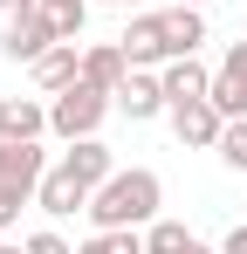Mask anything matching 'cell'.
<instances>
[{"label":"cell","mask_w":247,"mask_h":254,"mask_svg":"<svg viewBox=\"0 0 247 254\" xmlns=\"http://www.w3.org/2000/svg\"><path fill=\"white\" fill-rule=\"evenodd\" d=\"M158 83H165L172 103H199V96H213V69H206L199 55H172L158 69Z\"/></svg>","instance_id":"obj_10"},{"label":"cell","mask_w":247,"mask_h":254,"mask_svg":"<svg viewBox=\"0 0 247 254\" xmlns=\"http://www.w3.org/2000/svg\"><path fill=\"white\" fill-rule=\"evenodd\" d=\"M28 254H76V248H69L55 227H41V234H28Z\"/></svg>","instance_id":"obj_20"},{"label":"cell","mask_w":247,"mask_h":254,"mask_svg":"<svg viewBox=\"0 0 247 254\" xmlns=\"http://www.w3.org/2000/svg\"><path fill=\"white\" fill-rule=\"evenodd\" d=\"M165 206V179L151 165H117L96 192H89V227H151Z\"/></svg>","instance_id":"obj_1"},{"label":"cell","mask_w":247,"mask_h":254,"mask_svg":"<svg viewBox=\"0 0 247 254\" xmlns=\"http://www.w3.org/2000/svg\"><path fill=\"white\" fill-rule=\"evenodd\" d=\"M28 76H35V89H41V96H55V89L82 83V48H76V42H55V48L35 62V69H28Z\"/></svg>","instance_id":"obj_12"},{"label":"cell","mask_w":247,"mask_h":254,"mask_svg":"<svg viewBox=\"0 0 247 254\" xmlns=\"http://www.w3.org/2000/svg\"><path fill=\"white\" fill-rule=\"evenodd\" d=\"M41 172H48V151H41V137H28V144L0 137V234H14L21 206H35Z\"/></svg>","instance_id":"obj_2"},{"label":"cell","mask_w":247,"mask_h":254,"mask_svg":"<svg viewBox=\"0 0 247 254\" xmlns=\"http://www.w3.org/2000/svg\"><path fill=\"white\" fill-rule=\"evenodd\" d=\"M96 7H124V14H137V0H96Z\"/></svg>","instance_id":"obj_23"},{"label":"cell","mask_w":247,"mask_h":254,"mask_svg":"<svg viewBox=\"0 0 247 254\" xmlns=\"http://www.w3.org/2000/svg\"><path fill=\"white\" fill-rule=\"evenodd\" d=\"M185 254H220V248H206V241H192V248H185Z\"/></svg>","instance_id":"obj_25"},{"label":"cell","mask_w":247,"mask_h":254,"mask_svg":"<svg viewBox=\"0 0 247 254\" xmlns=\"http://www.w3.org/2000/svg\"><path fill=\"white\" fill-rule=\"evenodd\" d=\"M165 117H172V137H179V144H192V151H213V144H220V130H227V117H220V103H213V96H199V103H172Z\"/></svg>","instance_id":"obj_6"},{"label":"cell","mask_w":247,"mask_h":254,"mask_svg":"<svg viewBox=\"0 0 247 254\" xmlns=\"http://www.w3.org/2000/svg\"><path fill=\"white\" fill-rule=\"evenodd\" d=\"M179 7H213V0H179Z\"/></svg>","instance_id":"obj_26"},{"label":"cell","mask_w":247,"mask_h":254,"mask_svg":"<svg viewBox=\"0 0 247 254\" xmlns=\"http://www.w3.org/2000/svg\"><path fill=\"white\" fill-rule=\"evenodd\" d=\"M82 83H96V89H110V96H117V89L130 83V55H124V42L82 48Z\"/></svg>","instance_id":"obj_11"},{"label":"cell","mask_w":247,"mask_h":254,"mask_svg":"<svg viewBox=\"0 0 247 254\" xmlns=\"http://www.w3.org/2000/svg\"><path fill=\"white\" fill-rule=\"evenodd\" d=\"M165 35H172V55H199V42H206V7H165Z\"/></svg>","instance_id":"obj_15"},{"label":"cell","mask_w":247,"mask_h":254,"mask_svg":"<svg viewBox=\"0 0 247 254\" xmlns=\"http://www.w3.org/2000/svg\"><path fill=\"white\" fill-rule=\"evenodd\" d=\"M41 14L62 28V42H82V21H89V0H41Z\"/></svg>","instance_id":"obj_18"},{"label":"cell","mask_w":247,"mask_h":254,"mask_svg":"<svg viewBox=\"0 0 247 254\" xmlns=\"http://www.w3.org/2000/svg\"><path fill=\"white\" fill-rule=\"evenodd\" d=\"M28 7H41V0H0V21H14V14H28Z\"/></svg>","instance_id":"obj_22"},{"label":"cell","mask_w":247,"mask_h":254,"mask_svg":"<svg viewBox=\"0 0 247 254\" xmlns=\"http://www.w3.org/2000/svg\"><path fill=\"white\" fill-rule=\"evenodd\" d=\"M220 165L227 172H247V117H227V130H220Z\"/></svg>","instance_id":"obj_19"},{"label":"cell","mask_w":247,"mask_h":254,"mask_svg":"<svg viewBox=\"0 0 247 254\" xmlns=\"http://www.w3.org/2000/svg\"><path fill=\"white\" fill-rule=\"evenodd\" d=\"M192 248V227H185V220H151V227H144V254H185Z\"/></svg>","instance_id":"obj_16"},{"label":"cell","mask_w":247,"mask_h":254,"mask_svg":"<svg viewBox=\"0 0 247 254\" xmlns=\"http://www.w3.org/2000/svg\"><path fill=\"white\" fill-rule=\"evenodd\" d=\"M110 110H117V96H110V89L69 83V89H55V96H48V130H55L62 144H76V137H96Z\"/></svg>","instance_id":"obj_3"},{"label":"cell","mask_w":247,"mask_h":254,"mask_svg":"<svg viewBox=\"0 0 247 254\" xmlns=\"http://www.w3.org/2000/svg\"><path fill=\"white\" fill-rule=\"evenodd\" d=\"M117 42H124V55H130V69H165V62H172V35H165V14H130Z\"/></svg>","instance_id":"obj_5"},{"label":"cell","mask_w":247,"mask_h":254,"mask_svg":"<svg viewBox=\"0 0 247 254\" xmlns=\"http://www.w3.org/2000/svg\"><path fill=\"white\" fill-rule=\"evenodd\" d=\"M62 165H69V172L82 179V186L96 192V186H103V179L117 172V158H110V144H103V137H76V144L62 151Z\"/></svg>","instance_id":"obj_14"},{"label":"cell","mask_w":247,"mask_h":254,"mask_svg":"<svg viewBox=\"0 0 247 254\" xmlns=\"http://www.w3.org/2000/svg\"><path fill=\"white\" fill-rule=\"evenodd\" d=\"M35 206L48 213V220H69V213H89V186H82L69 165H48L41 172V192H35Z\"/></svg>","instance_id":"obj_7"},{"label":"cell","mask_w":247,"mask_h":254,"mask_svg":"<svg viewBox=\"0 0 247 254\" xmlns=\"http://www.w3.org/2000/svg\"><path fill=\"white\" fill-rule=\"evenodd\" d=\"M0 254H28V241H21V248H14V241H0Z\"/></svg>","instance_id":"obj_24"},{"label":"cell","mask_w":247,"mask_h":254,"mask_svg":"<svg viewBox=\"0 0 247 254\" xmlns=\"http://www.w3.org/2000/svg\"><path fill=\"white\" fill-rule=\"evenodd\" d=\"M220 254H247V227H234V234L220 241Z\"/></svg>","instance_id":"obj_21"},{"label":"cell","mask_w":247,"mask_h":254,"mask_svg":"<svg viewBox=\"0 0 247 254\" xmlns=\"http://www.w3.org/2000/svg\"><path fill=\"white\" fill-rule=\"evenodd\" d=\"M76 254H144V227H103V234H89Z\"/></svg>","instance_id":"obj_17"},{"label":"cell","mask_w":247,"mask_h":254,"mask_svg":"<svg viewBox=\"0 0 247 254\" xmlns=\"http://www.w3.org/2000/svg\"><path fill=\"white\" fill-rule=\"evenodd\" d=\"M55 42H62V28H55L41 7L14 14V21H0V55H7V62H28V69H35V62H41Z\"/></svg>","instance_id":"obj_4"},{"label":"cell","mask_w":247,"mask_h":254,"mask_svg":"<svg viewBox=\"0 0 247 254\" xmlns=\"http://www.w3.org/2000/svg\"><path fill=\"white\" fill-rule=\"evenodd\" d=\"M117 110L130 117V124H151V117H165V110H172V96H165L158 69H130V83L117 89Z\"/></svg>","instance_id":"obj_9"},{"label":"cell","mask_w":247,"mask_h":254,"mask_svg":"<svg viewBox=\"0 0 247 254\" xmlns=\"http://www.w3.org/2000/svg\"><path fill=\"white\" fill-rule=\"evenodd\" d=\"M213 103L220 117H247V42H234L213 62Z\"/></svg>","instance_id":"obj_8"},{"label":"cell","mask_w":247,"mask_h":254,"mask_svg":"<svg viewBox=\"0 0 247 254\" xmlns=\"http://www.w3.org/2000/svg\"><path fill=\"white\" fill-rule=\"evenodd\" d=\"M41 130H48V103H35V96H0V137L28 144Z\"/></svg>","instance_id":"obj_13"}]
</instances>
